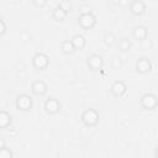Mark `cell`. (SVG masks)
I'll list each match as a JSON object with an SVG mask.
<instances>
[{"mask_svg":"<svg viewBox=\"0 0 158 158\" xmlns=\"http://www.w3.org/2000/svg\"><path fill=\"white\" fill-rule=\"evenodd\" d=\"M81 121L85 126L93 127L99 122V114L94 109H88L81 114Z\"/></svg>","mask_w":158,"mask_h":158,"instance_id":"6da1fadb","label":"cell"},{"mask_svg":"<svg viewBox=\"0 0 158 158\" xmlns=\"http://www.w3.org/2000/svg\"><path fill=\"white\" fill-rule=\"evenodd\" d=\"M78 22L79 25L85 28V30H90L95 26L96 23V17L93 15V12H89V14H80V16L78 17Z\"/></svg>","mask_w":158,"mask_h":158,"instance_id":"7a4b0ae2","label":"cell"},{"mask_svg":"<svg viewBox=\"0 0 158 158\" xmlns=\"http://www.w3.org/2000/svg\"><path fill=\"white\" fill-rule=\"evenodd\" d=\"M49 63V58L46 53H37L35 54V57L32 58V64L37 70H43L48 67Z\"/></svg>","mask_w":158,"mask_h":158,"instance_id":"3957f363","label":"cell"},{"mask_svg":"<svg viewBox=\"0 0 158 158\" xmlns=\"http://www.w3.org/2000/svg\"><path fill=\"white\" fill-rule=\"evenodd\" d=\"M139 102H141V106L143 109H146V110H153L157 106V96L154 94H152V93L144 94V95L141 96Z\"/></svg>","mask_w":158,"mask_h":158,"instance_id":"277c9868","label":"cell"},{"mask_svg":"<svg viewBox=\"0 0 158 158\" xmlns=\"http://www.w3.org/2000/svg\"><path fill=\"white\" fill-rule=\"evenodd\" d=\"M16 107L21 111H28L32 107V98L27 94L19 95V98L16 100Z\"/></svg>","mask_w":158,"mask_h":158,"instance_id":"5b68a950","label":"cell"},{"mask_svg":"<svg viewBox=\"0 0 158 158\" xmlns=\"http://www.w3.org/2000/svg\"><path fill=\"white\" fill-rule=\"evenodd\" d=\"M126 90H127L126 84H125L122 80H115V81L111 84V86H110L111 94H112L114 96H116V98L122 96V95L126 93Z\"/></svg>","mask_w":158,"mask_h":158,"instance_id":"8992f818","label":"cell"},{"mask_svg":"<svg viewBox=\"0 0 158 158\" xmlns=\"http://www.w3.org/2000/svg\"><path fill=\"white\" fill-rule=\"evenodd\" d=\"M86 64H88V67L91 70H100L102 68L104 60H102V57L101 56H99V54H91L90 57H88Z\"/></svg>","mask_w":158,"mask_h":158,"instance_id":"52a82bcc","label":"cell"},{"mask_svg":"<svg viewBox=\"0 0 158 158\" xmlns=\"http://www.w3.org/2000/svg\"><path fill=\"white\" fill-rule=\"evenodd\" d=\"M130 11L136 15V16H141L144 14L146 11V4L143 0H133L130 2Z\"/></svg>","mask_w":158,"mask_h":158,"instance_id":"ba28073f","label":"cell"},{"mask_svg":"<svg viewBox=\"0 0 158 158\" xmlns=\"http://www.w3.org/2000/svg\"><path fill=\"white\" fill-rule=\"evenodd\" d=\"M44 110H46L48 114L54 115V114L59 112V110H60V104H59V101H58L57 99L49 98V99H47L46 102H44Z\"/></svg>","mask_w":158,"mask_h":158,"instance_id":"9c48e42d","label":"cell"},{"mask_svg":"<svg viewBox=\"0 0 158 158\" xmlns=\"http://www.w3.org/2000/svg\"><path fill=\"white\" fill-rule=\"evenodd\" d=\"M31 90L37 96H43L47 93V84L43 80H36L31 85Z\"/></svg>","mask_w":158,"mask_h":158,"instance_id":"30bf717a","label":"cell"},{"mask_svg":"<svg viewBox=\"0 0 158 158\" xmlns=\"http://www.w3.org/2000/svg\"><path fill=\"white\" fill-rule=\"evenodd\" d=\"M136 69L141 74H147V73L151 72L152 64H151L149 59H147V58H139L137 60V63H136Z\"/></svg>","mask_w":158,"mask_h":158,"instance_id":"8fae6325","label":"cell"},{"mask_svg":"<svg viewBox=\"0 0 158 158\" xmlns=\"http://www.w3.org/2000/svg\"><path fill=\"white\" fill-rule=\"evenodd\" d=\"M70 41H72V43H73L75 51H80V49H83V48L85 47V44H86V40H85V37L81 36V35H74V36L72 37Z\"/></svg>","mask_w":158,"mask_h":158,"instance_id":"7c38bea8","label":"cell"},{"mask_svg":"<svg viewBox=\"0 0 158 158\" xmlns=\"http://www.w3.org/2000/svg\"><path fill=\"white\" fill-rule=\"evenodd\" d=\"M147 33H148V31H147L146 26H137L133 30V37L137 41H141V42L147 38Z\"/></svg>","mask_w":158,"mask_h":158,"instance_id":"4fadbf2b","label":"cell"},{"mask_svg":"<svg viewBox=\"0 0 158 158\" xmlns=\"http://www.w3.org/2000/svg\"><path fill=\"white\" fill-rule=\"evenodd\" d=\"M60 51H62L64 54H72V53L75 52V48H74L72 41H70V40H67V41H63V42L60 43Z\"/></svg>","mask_w":158,"mask_h":158,"instance_id":"5bb4252c","label":"cell"},{"mask_svg":"<svg viewBox=\"0 0 158 158\" xmlns=\"http://www.w3.org/2000/svg\"><path fill=\"white\" fill-rule=\"evenodd\" d=\"M11 123V116L6 111H0V128H6Z\"/></svg>","mask_w":158,"mask_h":158,"instance_id":"9a60e30c","label":"cell"},{"mask_svg":"<svg viewBox=\"0 0 158 158\" xmlns=\"http://www.w3.org/2000/svg\"><path fill=\"white\" fill-rule=\"evenodd\" d=\"M67 12L64 10H62L59 6H57L53 11H52V17L56 20V21H63L65 17H67Z\"/></svg>","mask_w":158,"mask_h":158,"instance_id":"2e32d148","label":"cell"},{"mask_svg":"<svg viewBox=\"0 0 158 158\" xmlns=\"http://www.w3.org/2000/svg\"><path fill=\"white\" fill-rule=\"evenodd\" d=\"M117 46H118L120 51H122V52H128V51L131 49V42H130V40L126 38V37L121 38V40L117 42Z\"/></svg>","mask_w":158,"mask_h":158,"instance_id":"e0dca14e","label":"cell"},{"mask_svg":"<svg viewBox=\"0 0 158 158\" xmlns=\"http://www.w3.org/2000/svg\"><path fill=\"white\" fill-rule=\"evenodd\" d=\"M12 157V152L5 147V146H1L0 147V158H11Z\"/></svg>","mask_w":158,"mask_h":158,"instance_id":"ac0fdd59","label":"cell"},{"mask_svg":"<svg viewBox=\"0 0 158 158\" xmlns=\"http://www.w3.org/2000/svg\"><path fill=\"white\" fill-rule=\"evenodd\" d=\"M58 6H59L62 10H64L67 14L72 11V4H70L68 0H62V1L58 4Z\"/></svg>","mask_w":158,"mask_h":158,"instance_id":"d6986e66","label":"cell"},{"mask_svg":"<svg viewBox=\"0 0 158 158\" xmlns=\"http://www.w3.org/2000/svg\"><path fill=\"white\" fill-rule=\"evenodd\" d=\"M111 65H112L114 69H120V68H122L123 63H122V60H121L120 57H115V58L112 59V62H111Z\"/></svg>","mask_w":158,"mask_h":158,"instance_id":"ffe728a7","label":"cell"},{"mask_svg":"<svg viewBox=\"0 0 158 158\" xmlns=\"http://www.w3.org/2000/svg\"><path fill=\"white\" fill-rule=\"evenodd\" d=\"M115 40H116V37H115L114 33H111V32L106 33V36H105V43H106V44L111 46V44L115 42Z\"/></svg>","mask_w":158,"mask_h":158,"instance_id":"44dd1931","label":"cell"},{"mask_svg":"<svg viewBox=\"0 0 158 158\" xmlns=\"http://www.w3.org/2000/svg\"><path fill=\"white\" fill-rule=\"evenodd\" d=\"M32 1H33V5L37 7H43L47 4V0H32Z\"/></svg>","mask_w":158,"mask_h":158,"instance_id":"7402d4cb","label":"cell"},{"mask_svg":"<svg viewBox=\"0 0 158 158\" xmlns=\"http://www.w3.org/2000/svg\"><path fill=\"white\" fill-rule=\"evenodd\" d=\"M6 32V25L4 22V20H0V37L4 36Z\"/></svg>","mask_w":158,"mask_h":158,"instance_id":"603a6c76","label":"cell"},{"mask_svg":"<svg viewBox=\"0 0 158 158\" xmlns=\"http://www.w3.org/2000/svg\"><path fill=\"white\" fill-rule=\"evenodd\" d=\"M89 12H91V7L90 6H88V5L80 6V14H89Z\"/></svg>","mask_w":158,"mask_h":158,"instance_id":"cb8c5ba5","label":"cell"},{"mask_svg":"<svg viewBox=\"0 0 158 158\" xmlns=\"http://www.w3.org/2000/svg\"><path fill=\"white\" fill-rule=\"evenodd\" d=\"M130 0H118L117 1V5H120V6H122V7H127V6H130Z\"/></svg>","mask_w":158,"mask_h":158,"instance_id":"d4e9b609","label":"cell"},{"mask_svg":"<svg viewBox=\"0 0 158 158\" xmlns=\"http://www.w3.org/2000/svg\"><path fill=\"white\" fill-rule=\"evenodd\" d=\"M0 20H2V16H1V14H0Z\"/></svg>","mask_w":158,"mask_h":158,"instance_id":"484cf974","label":"cell"},{"mask_svg":"<svg viewBox=\"0 0 158 158\" xmlns=\"http://www.w3.org/2000/svg\"><path fill=\"white\" fill-rule=\"evenodd\" d=\"M80 1H85V0H80Z\"/></svg>","mask_w":158,"mask_h":158,"instance_id":"4316f807","label":"cell"}]
</instances>
